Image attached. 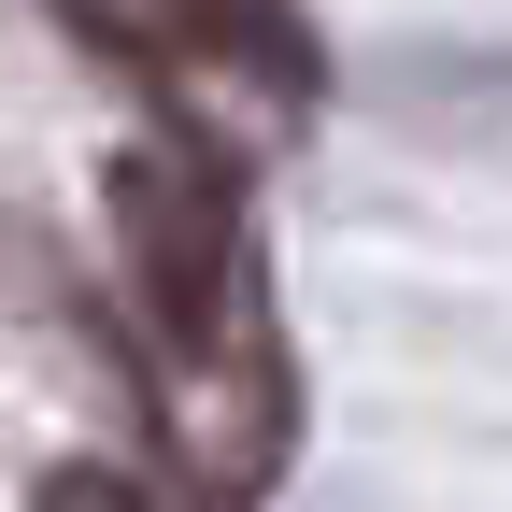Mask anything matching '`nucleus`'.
Returning a JSON list of instances; mask_svg holds the SVG:
<instances>
[{"label":"nucleus","instance_id":"obj_1","mask_svg":"<svg viewBox=\"0 0 512 512\" xmlns=\"http://www.w3.org/2000/svg\"><path fill=\"white\" fill-rule=\"evenodd\" d=\"M114 242H128V299L185 384H256L271 399V342H256V242L242 200L200 143H128L114 157Z\"/></svg>","mask_w":512,"mask_h":512},{"label":"nucleus","instance_id":"obj_2","mask_svg":"<svg viewBox=\"0 0 512 512\" xmlns=\"http://www.w3.org/2000/svg\"><path fill=\"white\" fill-rule=\"evenodd\" d=\"M29 512H157L143 484H128V470H100V456H72V470H43V498Z\"/></svg>","mask_w":512,"mask_h":512},{"label":"nucleus","instance_id":"obj_3","mask_svg":"<svg viewBox=\"0 0 512 512\" xmlns=\"http://www.w3.org/2000/svg\"><path fill=\"white\" fill-rule=\"evenodd\" d=\"M171 15H200V0H171Z\"/></svg>","mask_w":512,"mask_h":512}]
</instances>
